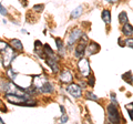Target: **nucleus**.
I'll return each instance as SVG.
<instances>
[{"label":"nucleus","instance_id":"nucleus-1","mask_svg":"<svg viewBox=\"0 0 133 124\" xmlns=\"http://www.w3.org/2000/svg\"><path fill=\"white\" fill-rule=\"evenodd\" d=\"M14 48L12 47H8L5 49V50L2 51L3 53V58H2V64H3V67L5 68H9L10 67V64H11V62L14 61V59L16 58L17 56V53H14Z\"/></svg>","mask_w":133,"mask_h":124},{"label":"nucleus","instance_id":"nucleus-2","mask_svg":"<svg viewBox=\"0 0 133 124\" xmlns=\"http://www.w3.org/2000/svg\"><path fill=\"white\" fill-rule=\"evenodd\" d=\"M108 115H109V120L112 123H119L120 122V114L119 110L115 104H109L108 105Z\"/></svg>","mask_w":133,"mask_h":124},{"label":"nucleus","instance_id":"nucleus-3","mask_svg":"<svg viewBox=\"0 0 133 124\" xmlns=\"http://www.w3.org/2000/svg\"><path fill=\"white\" fill-rule=\"evenodd\" d=\"M78 69L79 71L81 72V74L83 77H88L90 74V64L89 61L87 59H81L78 62Z\"/></svg>","mask_w":133,"mask_h":124},{"label":"nucleus","instance_id":"nucleus-4","mask_svg":"<svg viewBox=\"0 0 133 124\" xmlns=\"http://www.w3.org/2000/svg\"><path fill=\"white\" fill-rule=\"evenodd\" d=\"M66 90H68L69 93L71 94L72 97H74V98H80L81 94H82L81 88L78 84H70L68 88H66Z\"/></svg>","mask_w":133,"mask_h":124},{"label":"nucleus","instance_id":"nucleus-5","mask_svg":"<svg viewBox=\"0 0 133 124\" xmlns=\"http://www.w3.org/2000/svg\"><path fill=\"white\" fill-rule=\"evenodd\" d=\"M81 35H82L81 30H79V29H76V30H73V31L71 32V35H70V38H69V42H68L69 47L73 45L74 42H76V41L81 37Z\"/></svg>","mask_w":133,"mask_h":124},{"label":"nucleus","instance_id":"nucleus-6","mask_svg":"<svg viewBox=\"0 0 133 124\" xmlns=\"http://www.w3.org/2000/svg\"><path fill=\"white\" fill-rule=\"evenodd\" d=\"M47 63L51 67L53 73L59 72V67H58V61L56 59V57H48L47 58Z\"/></svg>","mask_w":133,"mask_h":124},{"label":"nucleus","instance_id":"nucleus-7","mask_svg":"<svg viewBox=\"0 0 133 124\" xmlns=\"http://www.w3.org/2000/svg\"><path fill=\"white\" fill-rule=\"evenodd\" d=\"M60 80H61V82H63V83H70V82L73 80L71 72H70L69 70H64V71H62L61 75H60Z\"/></svg>","mask_w":133,"mask_h":124},{"label":"nucleus","instance_id":"nucleus-8","mask_svg":"<svg viewBox=\"0 0 133 124\" xmlns=\"http://www.w3.org/2000/svg\"><path fill=\"white\" fill-rule=\"evenodd\" d=\"M122 32H123V35H125L128 37H131L133 35V27L129 22H125L122 27Z\"/></svg>","mask_w":133,"mask_h":124},{"label":"nucleus","instance_id":"nucleus-9","mask_svg":"<svg viewBox=\"0 0 133 124\" xmlns=\"http://www.w3.org/2000/svg\"><path fill=\"white\" fill-rule=\"evenodd\" d=\"M84 50H85V43H83L82 41L78 44V47L76 49V57L81 58L83 54H84Z\"/></svg>","mask_w":133,"mask_h":124},{"label":"nucleus","instance_id":"nucleus-10","mask_svg":"<svg viewBox=\"0 0 133 124\" xmlns=\"http://www.w3.org/2000/svg\"><path fill=\"white\" fill-rule=\"evenodd\" d=\"M39 90L41 92H44V93H51L53 91V86L51 83H49V82H44V83L39 88Z\"/></svg>","mask_w":133,"mask_h":124},{"label":"nucleus","instance_id":"nucleus-11","mask_svg":"<svg viewBox=\"0 0 133 124\" xmlns=\"http://www.w3.org/2000/svg\"><path fill=\"white\" fill-rule=\"evenodd\" d=\"M100 50V45L97 42H91L88 47V52L89 54H93V53H97Z\"/></svg>","mask_w":133,"mask_h":124},{"label":"nucleus","instance_id":"nucleus-12","mask_svg":"<svg viewBox=\"0 0 133 124\" xmlns=\"http://www.w3.org/2000/svg\"><path fill=\"white\" fill-rule=\"evenodd\" d=\"M10 43H11L10 47H12L14 49H16V50H18V51H22L23 47H22V43H21V41H20V40H18V39H12Z\"/></svg>","mask_w":133,"mask_h":124},{"label":"nucleus","instance_id":"nucleus-13","mask_svg":"<svg viewBox=\"0 0 133 124\" xmlns=\"http://www.w3.org/2000/svg\"><path fill=\"white\" fill-rule=\"evenodd\" d=\"M102 20L104 21L107 24H109L110 22H111V12L109 11V10H103L102 11Z\"/></svg>","mask_w":133,"mask_h":124},{"label":"nucleus","instance_id":"nucleus-14","mask_svg":"<svg viewBox=\"0 0 133 124\" xmlns=\"http://www.w3.org/2000/svg\"><path fill=\"white\" fill-rule=\"evenodd\" d=\"M81 13H82V7L79 6V7H77L76 9H74V10L71 12V18H73V19L79 18V17L81 16Z\"/></svg>","mask_w":133,"mask_h":124},{"label":"nucleus","instance_id":"nucleus-15","mask_svg":"<svg viewBox=\"0 0 133 124\" xmlns=\"http://www.w3.org/2000/svg\"><path fill=\"white\" fill-rule=\"evenodd\" d=\"M56 42H57V47H58V49H59L60 56H63V54H64V47H63V43H62L61 39H56Z\"/></svg>","mask_w":133,"mask_h":124},{"label":"nucleus","instance_id":"nucleus-16","mask_svg":"<svg viewBox=\"0 0 133 124\" xmlns=\"http://www.w3.org/2000/svg\"><path fill=\"white\" fill-rule=\"evenodd\" d=\"M119 21H120V23H122V24L128 22V15H127L125 11H122L121 13L119 15Z\"/></svg>","mask_w":133,"mask_h":124},{"label":"nucleus","instance_id":"nucleus-17","mask_svg":"<svg viewBox=\"0 0 133 124\" xmlns=\"http://www.w3.org/2000/svg\"><path fill=\"white\" fill-rule=\"evenodd\" d=\"M122 78H123V80H124V81L129 82L130 84H133V78H132L131 72H127V73H124L123 75H122Z\"/></svg>","mask_w":133,"mask_h":124},{"label":"nucleus","instance_id":"nucleus-18","mask_svg":"<svg viewBox=\"0 0 133 124\" xmlns=\"http://www.w3.org/2000/svg\"><path fill=\"white\" fill-rule=\"evenodd\" d=\"M7 75L9 77L10 80H15L16 77H17V72H14V70L12 69H8L7 70Z\"/></svg>","mask_w":133,"mask_h":124},{"label":"nucleus","instance_id":"nucleus-19","mask_svg":"<svg viewBox=\"0 0 133 124\" xmlns=\"http://www.w3.org/2000/svg\"><path fill=\"white\" fill-rule=\"evenodd\" d=\"M127 110L129 111L130 118H131V120L133 121V103H131V104H128V105H127Z\"/></svg>","mask_w":133,"mask_h":124},{"label":"nucleus","instance_id":"nucleus-20","mask_svg":"<svg viewBox=\"0 0 133 124\" xmlns=\"http://www.w3.org/2000/svg\"><path fill=\"white\" fill-rule=\"evenodd\" d=\"M87 98L89 99V100H93V101H98V98L94 95L93 93H91V92H88L87 93Z\"/></svg>","mask_w":133,"mask_h":124},{"label":"nucleus","instance_id":"nucleus-21","mask_svg":"<svg viewBox=\"0 0 133 124\" xmlns=\"http://www.w3.org/2000/svg\"><path fill=\"white\" fill-rule=\"evenodd\" d=\"M43 8H44L43 5H36L35 7H33V10L37 11V12H41L43 10Z\"/></svg>","mask_w":133,"mask_h":124},{"label":"nucleus","instance_id":"nucleus-22","mask_svg":"<svg viewBox=\"0 0 133 124\" xmlns=\"http://www.w3.org/2000/svg\"><path fill=\"white\" fill-rule=\"evenodd\" d=\"M7 47H8V43L7 42H3L2 40H0V52H2Z\"/></svg>","mask_w":133,"mask_h":124},{"label":"nucleus","instance_id":"nucleus-23","mask_svg":"<svg viewBox=\"0 0 133 124\" xmlns=\"http://www.w3.org/2000/svg\"><path fill=\"white\" fill-rule=\"evenodd\" d=\"M125 43H127L128 47H130V48L133 49V38H129V39H127V40H125Z\"/></svg>","mask_w":133,"mask_h":124},{"label":"nucleus","instance_id":"nucleus-24","mask_svg":"<svg viewBox=\"0 0 133 124\" xmlns=\"http://www.w3.org/2000/svg\"><path fill=\"white\" fill-rule=\"evenodd\" d=\"M0 13H1L2 16H6V15L8 13V12H7V9L1 5V3H0Z\"/></svg>","mask_w":133,"mask_h":124},{"label":"nucleus","instance_id":"nucleus-25","mask_svg":"<svg viewBox=\"0 0 133 124\" xmlns=\"http://www.w3.org/2000/svg\"><path fill=\"white\" fill-rule=\"evenodd\" d=\"M68 122V116L64 114V115H62V118H61V123H66Z\"/></svg>","mask_w":133,"mask_h":124},{"label":"nucleus","instance_id":"nucleus-26","mask_svg":"<svg viewBox=\"0 0 133 124\" xmlns=\"http://www.w3.org/2000/svg\"><path fill=\"white\" fill-rule=\"evenodd\" d=\"M89 84L91 86L94 85V77H90V80H89Z\"/></svg>","mask_w":133,"mask_h":124},{"label":"nucleus","instance_id":"nucleus-27","mask_svg":"<svg viewBox=\"0 0 133 124\" xmlns=\"http://www.w3.org/2000/svg\"><path fill=\"white\" fill-rule=\"evenodd\" d=\"M111 98H112V100H113V102H114V103H116V100H115V94H114V93H112V94H111Z\"/></svg>","mask_w":133,"mask_h":124},{"label":"nucleus","instance_id":"nucleus-28","mask_svg":"<svg viewBox=\"0 0 133 124\" xmlns=\"http://www.w3.org/2000/svg\"><path fill=\"white\" fill-rule=\"evenodd\" d=\"M119 44H120V45H122V47H123V45H124V43H123V41H122L121 39H119Z\"/></svg>","mask_w":133,"mask_h":124},{"label":"nucleus","instance_id":"nucleus-29","mask_svg":"<svg viewBox=\"0 0 133 124\" xmlns=\"http://www.w3.org/2000/svg\"><path fill=\"white\" fill-rule=\"evenodd\" d=\"M105 1H109V2L113 3V2H118V0H105Z\"/></svg>","mask_w":133,"mask_h":124},{"label":"nucleus","instance_id":"nucleus-30","mask_svg":"<svg viewBox=\"0 0 133 124\" xmlns=\"http://www.w3.org/2000/svg\"><path fill=\"white\" fill-rule=\"evenodd\" d=\"M60 110L62 111V112H64V107H63V106H62V105L60 106Z\"/></svg>","mask_w":133,"mask_h":124},{"label":"nucleus","instance_id":"nucleus-31","mask_svg":"<svg viewBox=\"0 0 133 124\" xmlns=\"http://www.w3.org/2000/svg\"><path fill=\"white\" fill-rule=\"evenodd\" d=\"M1 123H3V120H2L1 118H0V124H1Z\"/></svg>","mask_w":133,"mask_h":124},{"label":"nucleus","instance_id":"nucleus-32","mask_svg":"<svg viewBox=\"0 0 133 124\" xmlns=\"http://www.w3.org/2000/svg\"><path fill=\"white\" fill-rule=\"evenodd\" d=\"M0 105H1V101H0Z\"/></svg>","mask_w":133,"mask_h":124}]
</instances>
